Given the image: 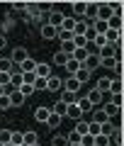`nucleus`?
<instances>
[{
	"instance_id": "obj_1",
	"label": "nucleus",
	"mask_w": 124,
	"mask_h": 146,
	"mask_svg": "<svg viewBox=\"0 0 124 146\" xmlns=\"http://www.w3.org/2000/svg\"><path fill=\"white\" fill-rule=\"evenodd\" d=\"M112 17V10H109V3H97V12H95V20L107 22Z\"/></svg>"
},
{
	"instance_id": "obj_2",
	"label": "nucleus",
	"mask_w": 124,
	"mask_h": 146,
	"mask_svg": "<svg viewBox=\"0 0 124 146\" xmlns=\"http://www.w3.org/2000/svg\"><path fill=\"white\" fill-rule=\"evenodd\" d=\"M25 58H29V54H27V49L25 46H15L12 49V54H10V61L15 63V66H20Z\"/></svg>"
},
{
	"instance_id": "obj_3",
	"label": "nucleus",
	"mask_w": 124,
	"mask_h": 146,
	"mask_svg": "<svg viewBox=\"0 0 124 146\" xmlns=\"http://www.w3.org/2000/svg\"><path fill=\"white\" fill-rule=\"evenodd\" d=\"M63 20H66V15H63V12H58L56 7H54V12H51V15H49V22H46V25H51L54 29H61Z\"/></svg>"
},
{
	"instance_id": "obj_4",
	"label": "nucleus",
	"mask_w": 124,
	"mask_h": 146,
	"mask_svg": "<svg viewBox=\"0 0 124 146\" xmlns=\"http://www.w3.org/2000/svg\"><path fill=\"white\" fill-rule=\"evenodd\" d=\"M34 76L36 78H49V76H54V71H51V63H36V68H34Z\"/></svg>"
},
{
	"instance_id": "obj_5",
	"label": "nucleus",
	"mask_w": 124,
	"mask_h": 146,
	"mask_svg": "<svg viewBox=\"0 0 124 146\" xmlns=\"http://www.w3.org/2000/svg\"><path fill=\"white\" fill-rule=\"evenodd\" d=\"M5 93L10 95V105H12V107H20V105H22V102H25V100H27L25 95L20 93V90H12V88H5Z\"/></svg>"
},
{
	"instance_id": "obj_6",
	"label": "nucleus",
	"mask_w": 124,
	"mask_h": 146,
	"mask_svg": "<svg viewBox=\"0 0 124 146\" xmlns=\"http://www.w3.org/2000/svg\"><path fill=\"white\" fill-rule=\"evenodd\" d=\"M83 68H88L90 73H93L95 68H100V56L97 54H88V58L83 61Z\"/></svg>"
},
{
	"instance_id": "obj_7",
	"label": "nucleus",
	"mask_w": 124,
	"mask_h": 146,
	"mask_svg": "<svg viewBox=\"0 0 124 146\" xmlns=\"http://www.w3.org/2000/svg\"><path fill=\"white\" fill-rule=\"evenodd\" d=\"M63 88V80L58 78V76H49L46 78V90L49 93H56V90H61Z\"/></svg>"
},
{
	"instance_id": "obj_8",
	"label": "nucleus",
	"mask_w": 124,
	"mask_h": 146,
	"mask_svg": "<svg viewBox=\"0 0 124 146\" xmlns=\"http://www.w3.org/2000/svg\"><path fill=\"white\" fill-rule=\"evenodd\" d=\"M71 7H73V12H76V20L85 17V12H88V3H85V0H76Z\"/></svg>"
},
{
	"instance_id": "obj_9",
	"label": "nucleus",
	"mask_w": 124,
	"mask_h": 146,
	"mask_svg": "<svg viewBox=\"0 0 124 146\" xmlns=\"http://www.w3.org/2000/svg\"><path fill=\"white\" fill-rule=\"evenodd\" d=\"M73 78H76V80H78V83H80V85H83V83H88V80H90V78H93V73H90V71H88V68H83V66H80V68H78V71H76V73H73Z\"/></svg>"
},
{
	"instance_id": "obj_10",
	"label": "nucleus",
	"mask_w": 124,
	"mask_h": 146,
	"mask_svg": "<svg viewBox=\"0 0 124 146\" xmlns=\"http://www.w3.org/2000/svg\"><path fill=\"white\" fill-rule=\"evenodd\" d=\"M80 88H83V85L78 83V80L73 78V76H68V78L63 80V90H68V93H78V90H80Z\"/></svg>"
},
{
	"instance_id": "obj_11",
	"label": "nucleus",
	"mask_w": 124,
	"mask_h": 146,
	"mask_svg": "<svg viewBox=\"0 0 124 146\" xmlns=\"http://www.w3.org/2000/svg\"><path fill=\"white\" fill-rule=\"evenodd\" d=\"M63 117H71L73 122H78V119H83V112L78 110V105L73 102V105H68V107H66V115H63Z\"/></svg>"
},
{
	"instance_id": "obj_12",
	"label": "nucleus",
	"mask_w": 124,
	"mask_h": 146,
	"mask_svg": "<svg viewBox=\"0 0 124 146\" xmlns=\"http://www.w3.org/2000/svg\"><path fill=\"white\" fill-rule=\"evenodd\" d=\"M49 115H51V110H49V107H34V119L36 122H44V124H46Z\"/></svg>"
},
{
	"instance_id": "obj_13",
	"label": "nucleus",
	"mask_w": 124,
	"mask_h": 146,
	"mask_svg": "<svg viewBox=\"0 0 124 146\" xmlns=\"http://www.w3.org/2000/svg\"><path fill=\"white\" fill-rule=\"evenodd\" d=\"M88 20H76V27H73V36H83L88 32Z\"/></svg>"
},
{
	"instance_id": "obj_14",
	"label": "nucleus",
	"mask_w": 124,
	"mask_h": 146,
	"mask_svg": "<svg viewBox=\"0 0 124 146\" xmlns=\"http://www.w3.org/2000/svg\"><path fill=\"white\" fill-rule=\"evenodd\" d=\"M102 112L107 115V119H112V117H119V115H122V107H117V105L109 102V105H105V107H102Z\"/></svg>"
},
{
	"instance_id": "obj_15",
	"label": "nucleus",
	"mask_w": 124,
	"mask_h": 146,
	"mask_svg": "<svg viewBox=\"0 0 124 146\" xmlns=\"http://www.w3.org/2000/svg\"><path fill=\"white\" fill-rule=\"evenodd\" d=\"M85 100H88V102H90V105H93V107H97V105H100V102H102V93H97V90H95V88H93V90H90V93H88V95H85Z\"/></svg>"
},
{
	"instance_id": "obj_16",
	"label": "nucleus",
	"mask_w": 124,
	"mask_h": 146,
	"mask_svg": "<svg viewBox=\"0 0 124 146\" xmlns=\"http://www.w3.org/2000/svg\"><path fill=\"white\" fill-rule=\"evenodd\" d=\"M22 144H25V146L39 144V139H36V131H22Z\"/></svg>"
},
{
	"instance_id": "obj_17",
	"label": "nucleus",
	"mask_w": 124,
	"mask_h": 146,
	"mask_svg": "<svg viewBox=\"0 0 124 146\" xmlns=\"http://www.w3.org/2000/svg\"><path fill=\"white\" fill-rule=\"evenodd\" d=\"M73 131H76L78 136L88 134V131H90V122H83V119H78V122H76V129H73Z\"/></svg>"
},
{
	"instance_id": "obj_18",
	"label": "nucleus",
	"mask_w": 124,
	"mask_h": 146,
	"mask_svg": "<svg viewBox=\"0 0 124 146\" xmlns=\"http://www.w3.org/2000/svg\"><path fill=\"white\" fill-rule=\"evenodd\" d=\"M109 83H112V78H100L95 83V90L97 93H109Z\"/></svg>"
},
{
	"instance_id": "obj_19",
	"label": "nucleus",
	"mask_w": 124,
	"mask_h": 146,
	"mask_svg": "<svg viewBox=\"0 0 124 146\" xmlns=\"http://www.w3.org/2000/svg\"><path fill=\"white\" fill-rule=\"evenodd\" d=\"M76 105H78V110H80L83 115H85V112H93V110H95V107H93V105H90L85 98H78V100H76Z\"/></svg>"
},
{
	"instance_id": "obj_20",
	"label": "nucleus",
	"mask_w": 124,
	"mask_h": 146,
	"mask_svg": "<svg viewBox=\"0 0 124 146\" xmlns=\"http://www.w3.org/2000/svg\"><path fill=\"white\" fill-rule=\"evenodd\" d=\"M66 107H68L66 102H61V100H56V102H54V107H49V110H51L54 115H58V117H63V115H66Z\"/></svg>"
},
{
	"instance_id": "obj_21",
	"label": "nucleus",
	"mask_w": 124,
	"mask_h": 146,
	"mask_svg": "<svg viewBox=\"0 0 124 146\" xmlns=\"http://www.w3.org/2000/svg\"><path fill=\"white\" fill-rule=\"evenodd\" d=\"M107 29H114V32H122V17H109L107 20Z\"/></svg>"
},
{
	"instance_id": "obj_22",
	"label": "nucleus",
	"mask_w": 124,
	"mask_h": 146,
	"mask_svg": "<svg viewBox=\"0 0 124 146\" xmlns=\"http://www.w3.org/2000/svg\"><path fill=\"white\" fill-rule=\"evenodd\" d=\"M68 58H71V56H66L63 51H56V54H54V58H51V63H54V66H66Z\"/></svg>"
},
{
	"instance_id": "obj_23",
	"label": "nucleus",
	"mask_w": 124,
	"mask_h": 146,
	"mask_svg": "<svg viewBox=\"0 0 124 146\" xmlns=\"http://www.w3.org/2000/svg\"><path fill=\"white\" fill-rule=\"evenodd\" d=\"M34 68H36V61H34V58H25V61L20 63V71H22V73H29V71H34Z\"/></svg>"
},
{
	"instance_id": "obj_24",
	"label": "nucleus",
	"mask_w": 124,
	"mask_h": 146,
	"mask_svg": "<svg viewBox=\"0 0 124 146\" xmlns=\"http://www.w3.org/2000/svg\"><path fill=\"white\" fill-rule=\"evenodd\" d=\"M112 131H114V122H112V119H107V122H102V124H100V134L112 136Z\"/></svg>"
},
{
	"instance_id": "obj_25",
	"label": "nucleus",
	"mask_w": 124,
	"mask_h": 146,
	"mask_svg": "<svg viewBox=\"0 0 124 146\" xmlns=\"http://www.w3.org/2000/svg\"><path fill=\"white\" fill-rule=\"evenodd\" d=\"M41 36L44 39H56V29L51 25H41Z\"/></svg>"
},
{
	"instance_id": "obj_26",
	"label": "nucleus",
	"mask_w": 124,
	"mask_h": 146,
	"mask_svg": "<svg viewBox=\"0 0 124 146\" xmlns=\"http://www.w3.org/2000/svg\"><path fill=\"white\" fill-rule=\"evenodd\" d=\"M78 100V93H68V90H63L61 93V102H66V105H73Z\"/></svg>"
},
{
	"instance_id": "obj_27",
	"label": "nucleus",
	"mask_w": 124,
	"mask_h": 146,
	"mask_svg": "<svg viewBox=\"0 0 124 146\" xmlns=\"http://www.w3.org/2000/svg\"><path fill=\"white\" fill-rule=\"evenodd\" d=\"M61 51L66 54V56H73V51H76V44H73V39H71V42H61Z\"/></svg>"
},
{
	"instance_id": "obj_28",
	"label": "nucleus",
	"mask_w": 124,
	"mask_h": 146,
	"mask_svg": "<svg viewBox=\"0 0 124 146\" xmlns=\"http://www.w3.org/2000/svg\"><path fill=\"white\" fill-rule=\"evenodd\" d=\"M63 68H66V71H68V73H71V76H73V73H76L78 68H80V63H78L76 58L71 56V58H68V61H66V66H63Z\"/></svg>"
},
{
	"instance_id": "obj_29",
	"label": "nucleus",
	"mask_w": 124,
	"mask_h": 146,
	"mask_svg": "<svg viewBox=\"0 0 124 146\" xmlns=\"http://www.w3.org/2000/svg\"><path fill=\"white\" fill-rule=\"evenodd\" d=\"M51 146H68V139L63 134H54L51 136Z\"/></svg>"
},
{
	"instance_id": "obj_30",
	"label": "nucleus",
	"mask_w": 124,
	"mask_h": 146,
	"mask_svg": "<svg viewBox=\"0 0 124 146\" xmlns=\"http://www.w3.org/2000/svg\"><path fill=\"white\" fill-rule=\"evenodd\" d=\"M73 58H76V61L83 66V61L88 58V49H76V51H73Z\"/></svg>"
},
{
	"instance_id": "obj_31",
	"label": "nucleus",
	"mask_w": 124,
	"mask_h": 146,
	"mask_svg": "<svg viewBox=\"0 0 124 146\" xmlns=\"http://www.w3.org/2000/svg\"><path fill=\"white\" fill-rule=\"evenodd\" d=\"M93 122L95 124H102V122H107V115H105L102 110H93Z\"/></svg>"
},
{
	"instance_id": "obj_32",
	"label": "nucleus",
	"mask_w": 124,
	"mask_h": 146,
	"mask_svg": "<svg viewBox=\"0 0 124 146\" xmlns=\"http://www.w3.org/2000/svg\"><path fill=\"white\" fill-rule=\"evenodd\" d=\"M73 27H76V17H66V20H63V25H61V29L73 34Z\"/></svg>"
},
{
	"instance_id": "obj_33",
	"label": "nucleus",
	"mask_w": 124,
	"mask_h": 146,
	"mask_svg": "<svg viewBox=\"0 0 124 146\" xmlns=\"http://www.w3.org/2000/svg\"><path fill=\"white\" fill-rule=\"evenodd\" d=\"M12 66H15V63H12L10 58H0V73H10Z\"/></svg>"
},
{
	"instance_id": "obj_34",
	"label": "nucleus",
	"mask_w": 124,
	"mask_h": 146,
	"mask_svg": "<svg viewBox=\"0 0 124 146\" xmlns=\"http://www.w3.org/2000/svg\"><path fill=\"white\" fill-rule=\"evenodd\" d=\"M61 119H63V117H58V115H54V112H51V115H49V119H46V124L51 127V129H56V127L61 124Z\"/></svg>"
},
{
	"instance_id": "obj_35",
	"label": "nucleus",
	"mask_w": 124,
	"mask_h": 146,
	"mask_svg": "<svg viewBox=\"0 0 124 146\" xmlns=\"http://www.w3.org/2000/svg\"><path fill=\"white\" fill-rule=\"evenodd\" d=\"M0 110H12V105H10V95H0Z\"/></svg>"
},
{
	"instance_id": "obj_36",
	"label": "nucleus",
	"mask_w": 124,
	"mask_h": 146,
	"mask_svg": "<svg viewBox=\"0 0 124 146\" xmlns=\"http://www.w3.org/2000/svg\"><path fill=\"white\" fill-rule=\"evenodd\" d=\"M109 144V136L105 134H95V146H107Z\"/></svg>"
},
{
	"instance_id": "obj_37",
	"label": "nucleus",
	"mask_w": 124,
	"mask_h": 146,
	"mask_svg": "<svg viewBox=\"0 0 124 146\" xmlns=\"http://www.w3.org/2000/svg\"><path fill=\"white\" fill-rule=\"evenodd\" d=\"M10 136H12L10 129H0V144H10Z\"/></svg>"
},
{
	"instance_id": "obj_38",
	"label": "nucleus",
	"mask_w": 124,
	"mask_h": 146,
	"mask_svg": "<svg viewBox=\"0 0 124 146\" xmlns=\"http://www.w3.org/2000/svg\"><path fill=\"white\" fill-rule=\"evenodd\" d=\"M56 36L61 39V42H71V39H73L71 32H63V29H56Z\"/></svg>"
},
{
	"instance_id": "obj_39",
	"label": "nucleus",
	"mask_w": 124,
	"mask_h": 146,
	"mask_svg": "<svg viewBox=\"0 0 124 146\" xmlns=\"http://www.w3.org/2000/svg\"><path fill=\"white\" fill-rule=\"evenodd\" d=\"M117 63L119 61H114V58H100V66H102V68H114Z\"/></svg>"
},
{
	"instance_id": "obj_40",
	"label": "nucleus",
	"mask_w": 124,
	"mask_h": 146,
	"mask_svg": "<svg viewBox=\"0 0 124 146\" xmlns=\"http://www.w3.org/2000/svg\"><path fill=\"white\" fill-rule=\"evenodd\" d=\"M10 144H12V146H20V144H22V131H12Z\"/></svg>"
},
{
	"instance_id": "obj_41",
	"label": "nucleus",
	"mask_w": 124,
	"mask_h": 146,
	"mask_svg": "<svg viewBox=\"0 0 124 146\" xmlns=\"http://www.w3.org/2000/svg\"><path fill=\"white\" fill-rule=\"evenodd\" d=\"M109 93H122V80H112V83H109Z\"/></svg>"
},
{
	"instance_id": "obj_42",
	"label": "nucleus",
	"mask_w": 124,
	"mask_h": 146,
	"mask_svg": "<svg viewBox=\"0 0 124 146\" xmlns=\"http://www.w3.org/2000/svg\"><path fill=\"white\" fill-rule=\"evenodd\" d=\"M112 71H114V80H122V76H124V66H122V63H117Z\"/></svg>"
},
{
	"instance_id": "obj_43",
	"label": "nucleus",
	"mask_w": 124,
	"mask_h": 146,
	"mask_svg": "<svg viewBox=\"0 0 124 146\" xmlns=\"http://www.w3.org/2000/svg\"><path fill=\"white\" fill-rule=\"evenodd\" d=\"M34 90H46V78H36L34 80Z\"/></svg>"
},
{
	"instance_id": "obj_44",
	"label": "nucleus",
	"mask_w": 124,
	"mask_h": 146,
	"mask_svg": "<svg viewBox=\"0 0 124 146\" xmlns=\"http://www.w3.org/2000/svg\"><path fill=\"white\" fill-rule=\"evenodd\" d=\"M20 93H22V95H25V98H27V95L36 93V90H34V85H20Z\"/></svg>"
},
{
	"instance_id": "obj_45",
	"label": "nucleus",
	"mask_w": 124,
	"mask_h": 146,
	"mask_svg": "<svg viewBox=\"0 0 124 146\" xmlns=\"http://www.w3.org/2000/svg\"><path fill=\"white\" fill-rule=\"evenodd\" d=\"M0 85L3 88H10V73H0Z\"/></svg>"
},
{
	"instance_id": "obj_46",
	"label": "nucleus",
	"mask_w": 124,
	"mask_h": 146,
	"mask_svg": "<svg viewBox=\"0 0 124 146\" xmlns=\"http://www.w3.org/2000/svg\"><path fill=\"white\" fill-rule=\"evenodd\" d=\"M12 10L20 15V12H25V10H27V3H12Z\"/></svg>"
},
{
	"instance_id": "obj_47",
	"label": "nucleus",
	"mask_w": 124,
	"mask_h": 146,
	"mask_svg": "<svg viewBox=\"0 0 124 146\" xmlns=\"http://www.w3.org/2000/svg\"><path fill=\"white\" fill-rule=\"evenodd\" d=\"M66 139H68V144H78V141H80V136H78L76 131H71V134H68Z\"/></svg>"
},
{
	"instance_id": "obj_48",
	"label": "nucleus",
	"mask_w": 124,
	"mask_h": 146,
	"mask_svg": "<svg viewBox=\"0 0 124 146\" xmlns=\"http://www.w3.org/2000/svg\"><path fill=\"white\" fill-rule=\"evenodd\" d=\"M112 105L122 107V93H114V95H112Z\"/></svg>"
},
{
	"instance_id": "obj_49",
	"label": "nucleus",
	"mask_w": 124,
	"mask_h": 146,
	"mask_svg": "<svg viewBox=\"0 0 124 146\" xmlns=\"http://www.w3.org/2000/svg\"><path fill=\"white\" fill-rule=\"evenodd\" d=\"M20 17H22L25 22H32V17H29V12H27V10H25V12H20Z\"/></svg>"
},
{
	"instance_id": "obj_50",
	"label": "nucleus",
	"mask_w": 124,
	"mask_h": 146,
	"mask_svg": "<svg viewBox=\"0 0 124 146\" xmlns=\"http://www.w3.org/2000/svg\"><path fill=\"white\" fill-rule=\"evenodd\" d=\"M7 46V39H5V34H0V49H5Z\"/></svg>"
},
{
	"instance_id": "obj_51",
	"label": "nucleus",
	"mask_w": 124,
	"mask_h": 146,
	"mask_svg": "<svg viewBox=\"0 0 124 146\" xmlns=\"http://www.w3.org/2000/svg\"><path fill=\"white\" fill-rule=\"evenodd\" d=\"M0 95H5V88H3V85H0Z\"/></svg>"
},
{
	"instance_id": "obj_52",
	"label": "nucleus",
	"mask_w": 124,
	"mask_h": 146,
	"mask_svg": "<svg viewBox=\"0 0 124 146\" xmlns=\"http://www.w3.org/2000/svg\"><path fill=\"white\" fill-rule=\"evenodd\" d=\"M68 146H80V144H68Z\"/></svg>"
},
{
	"instance_id": "obj_53",
	"label": "nucleus",
	"mask_w": 124,
	"mask_h": 146,
	"mask_svg": "<svg viewBox=\"0 0 124 146\" xmlns=\"http://www.w3.org/2000/svg\"><path fill=\"white\" fill-rule=\"evenodd\" d=\"M0 146H12V144H0Z\"/></svg>"
},
{
	"instance_id": "obj_54",
	"label": "nucleus",
	"mask_w": 124,
	"mask_h": 146,
	"mask_svg": "<svg viewBox=\"0 0 124 146\" xmlns=\"http://www.w3.org/2000/svg\"><path fill=\"white\" fill-rule=\"evenodd\" d=\"M32 146H39V144H32Z\"/></svg>"
},
{
	"instance_id": "obj_55",
	"label": "nucleus",
	"mask_w": 124,
	"mask_h": 146,
	"mask_svg": "<svg viewBox=\"0 0 124 146\" xmlns=\"http://www.w3.org/2000/svg\"><path fill=\"white\" fill-rule=\"evenodd\" d=\"M20 146H25V144H20Z\"/></svg>"
},
{
	"instance_id": "obj_56",
	"label": "nucleus",
	"mask_w": 124,
	"mask_h": 146,
	"mask_svg": "<svg viewBox=\"0 0 124 146\" xmlns=\"http://www.w3.org/2000/svg\"><path fill=\"white\" fill-rule=\"evenodd\" d=\"M107 146H112V144H107Z\"/></svg>"
}]
</instances>
